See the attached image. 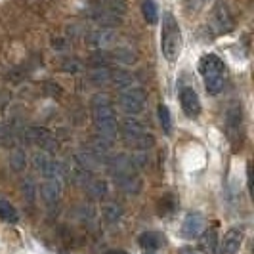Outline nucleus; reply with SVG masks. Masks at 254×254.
<instances>
[{
	"instance_id": "1",
	"label": "nucleus",
	"mask_w": 254,
	"mask_h": 254,
	"mask_svg": "<svg viewBox=\"0 0 254 254\" xmlns=\"http://www.w3.org/2000/svg\"><path fill=\"white\" fill-rule=\"evenodd\" d=\"M92 119H94V127L102 134V138L113 140L117 136V115L107 96L98 94L92 98Z\"/></svg>"
},
{
	"instance_id": "2",
	"label": "nucleus",
	"mask_w": 254,
	"mask_h": 254,
	"mask_svg": "<svg viewBox=\"0 0 254 254\" xmlns=\"http://www.w3.org/2000/svg\"><path fill=\"white\" fill-rule=\"evenodd\" d=\"M199 73L203 75L204 88L210 96L220 94L226 80V65L216 54H204L199 62Z\"/></svg>"
},
{
	"instance_id": "3",
	"label": "nucleus",
	"mask_w": 254,
	"mask_h": 254,
	"mask_svg": "<svg viewBox=\"0 0 254 254\" xmlns=\"http://www.w3.org/2000/svg\"><path fill=\"white\" fill-rule=\"evenodd\" d=\"M111 174L113 180L119 184V188L127 193H138L141 188V180L138 176V170L134 168V163L125 157V155H119L111 163Z\"/></svg>"
},
{
	"instance_id": "4",
	"label": "nucleus",
	"mask_w": 254,
	"mask_h": 254,
	"mask_svg": "<svg viewBox=\"0 0 254 254\" xmlns=\"http://www.w3.org/2000/svg\"><path fill=\"white\" fill-rule=\"evenodd\" d=\"M161 50L166 62H176L182 50V35H180L178 21L172 13H165L163 17V31H161Z\"/></svg>"
},
{
	"instance_id": "5",
	"label": "nucleus",
	"mask_w": 254,
	"mask_h": 254,
	"mask_svg": "<svg viewBox=\"0 0 254 254\" xmlns=\"http://www.w3.org/2000/svg\"><path fill=\"white\" fill-rule=\"evenodd\" d=\"M121 132H123V136H125V141H127L128 147L145 151L147 147H151L153 143H155L151 132L143 127L140 121H136V119H132V117H128V119L123 121Z\"/></svg>"
},
{
	"instance_id": "6",
	"label": "nucleus",
	"mask_w": 254,
	"mask_h": 254,
	"mask_svg": "<svg viewBox=\"0 0 254 254\" xmlns=\"http://www.w3.org/2000/svg\"><path fill=\"white\" fill-rule=\"evenodd\" d=\"M145 102H147V96L140 86H127L119 92V105L130 117L140 115L145 109Z\"/></svg>"
},
{
	"instance_id": "7",
	"label": "nucleus",
	"mask_w": 254,
	"mask_h": 254,
	"mask_svg": "<svg viewBox=\"0 0 254 254\" xmlns=\"http://www.w3.org/2000/svg\"><path fill=\"white\" fill-rule=\"evenodd\" d=\"M224 127H226V134H228L231 145L237 147L243 138V111L239 103L228 105V109L224 113Z\"/></svg>"
},
{
	"instance_id": "8",
	"label": "nucleus",
	"mask_w": 254,
	"mask_h": 254,
	"mask_svg": "<svg viewBox=\"0 0 254 254\" xmlns=\"http://www.w3.org/2000/svg\"><path fill=\"white\" fill-rule=\"evenodd\" d=\"M245 239V229L241 226L229 228L224 235V239L220 241V253L218 254H237Z\"/></svg>"
},
{
	"instance_id": "9",
	"label": "nucleus",
	"mask_w": 254,
	"mask_h": 254,
	"mask_svg": "<svg viewBox=\"0 0 254 254\" xmlns=\"http://www.w3.org/2000/svg\"><path fill=\"white\" fill-rule=\"evenodd\" d=\"M204 226H206V220H204L203 212H197V210L190 212L182 222V235L186 239H195V237H199L203 233Z\"/></svg>"
},
{
	"instance_id": "10",
	"label": "nucleus",
	"mask_w": 254,
	"mask_h": 254,
	"mask_svg": "<svg viewBox=\"0 0 254 254\" xmlns=\"http://www.w3.org/2000/svg\"><path fill=\"white\" fill-rule=\"evenodd\" d=\"M180 105H182V111L186 113V117L195 119L201 113V100H199V94L191 86H186L180 92Z\"/></svg>"
},
{
	"instance_id": "11",
	"label": "nucleus",
	"mask_w": 254,
	"mask_h": 254,
	"mask_svg": "<svg viewBox=\"0 0 254 254\" xmlns=\"http://www.w3.org/2000/svg\"><path fill=\"white\" fill-rule=\"evenodd\" d=\"M60 193H62V180L60 178H44L42 186H40V195H42V201L52 206V204L58 203L60 199Z\"/></svg>"
},
{
	"instance_id": "12",
	"label": "nucleus",
	"mask_w": 254,
	"mask_h": 254,
	"mask_svg": "<svg viewBox=\"0 0 254 254\" xmlns=\"http://www.w3.org/2000/svg\"><path fill=\"white\" fill-rule=\"evenodd\" d=\"M212 21H214V27H216L218 33H229L233 29V17L229 13L228 6L226 4H218L212 12Z\"/></svg>"
},
{
	"instance_id": "13",
	"label": "nucleus",
	"mask_w": 254,
	"mask_h": 254,
	"mask_svg": "<svg viewBox=\"0 0 254 254\" xmlns=\"http://www.w3.org/2000/svg\"><path fill=\"white\" fill-rule=\"evenodd\" d=\"M35 165L37 170L44 178H60V168L56 165V161L48 157L46 153H37L35 155Z\"/></svg>"
},
{
	"instance_id": "14",
	"label": "nucleus",
	"mask_w": 254,
	"mask_h": 254,
	"mask_svg": "<svg viewBox=\"0 0 254 254\" xmlns=\"http://www.w3.org/2000/svg\"><path fill=\"white\" fill-rule=\"evenodd\" d=\"M138 243L141 245L143 251H149V253H155L159 249H163L166 245V237L161 233V231H143L140 235Z\"/></svg>"
},
{
	"instance_id": "15",
	"label": "nucleus",
	"mask_w": 254,
	"mask_h": 254,
	"mask_svg": "<svg viewBox=\"0 0 254 254\" xmlns=\"http://www.w3.org/2000/svg\"><path fill=\"white\" fill-rule=\"evenodd\" d=\"M29 132L33 134L31 140L35 141L42 151H54L56 149V140H54V136L48 130H44V128H31Z\"/></svg>"
},
{
	"instance_id": "16",
	"label": "nucleus",
	"mask_w": 254,
	"mask_h": 254,
	"mask_svg": "<svg viewBox=\"0 0 254 254\" xmlns=\"http://www.w3.org/2000/svg\"><path fill=\"white\" fill-rule=\"evenodd\" d=\"M178 206H180L178 199H176L172 193H166V195H163V197L159 199V203H157V212H159V216L168 218L178 210Z\"/></svg>"
},
{
	"instance_id": "17",
	"label": "nucleus",
	"mask_w": 254,
	"mask_h": 254,
	"mask_svg": "<svg viewBox=\"0 0 254 254\" xmlns=\"http://www.w3.org/2000/svg\"><path fill=\"white\" fill-rule=\"evenodd\" d=\"M199 237H201V249H203L204 253H208V254L216 253V249H218V233H216V228L203 229V233H201Z\"/></svg>"
},
{
	"instance_id": "18",
	"label": "nucleus",
	"mask_w": 254,
	"mask_h": 254,
	"mask_svg": "<svg viewBox=\"0 0 254 254\" xmlns=\"http://www.w3.org/2000/svg\"><path fill=\"white\" fill-rule=\"evenodd\" d=\"M115 35L109 31V29H98V31H94L92 35H90V42L94 44V46H98V48H103V46H109L111 42H113Z\"/></svg>"
},
{
	"instance_id": "19",
	"label": "nucleus",
	"mask_w": 254,
	"mask_h": 254,
	"mask_svg": "<svg viewBox=\"0 0 254 254\" xmlns=\"http://www.w3.org/2000/svg\"><path fill=\"white\" fill-rule=\"evenodd\" d=\"M0 220L8 222V224H17L19 222V212L10 201H0Z\"/></svg>"
},
{
	"instance_id": "20",
	"label": "nucleus",
	"mask_w": 254,
	"mask_h": 254,
	"mask_svg": "<svg viewBox=\"0 0 254 254\" xmlns=\"http://www.w3.org/2000/svg\"><path fill=\"white\" fill-rule=\"evenodd\" d=\"M141 12H143V17L149 25H155L159 21V8L155 4V0H143L141 4Z\"/></svg>"
},
{
	"instance_id": "21",
	"label": "nucleus",
	"mask_w": 254,
	"mask_h": 254,
	"mask_svg": "<svg viewBox=\"0 0 254 254\" xmlns=\"http://www.w3.org/2000/svg\"><path fill=\"white\" fill-rule=\"evenodd\" d=\"M159 121H161V127H163V132L165 134H170L172 132V117H170V111L165 103L159 105Z\"/></svg>"
},
{
	"instance_id": "22",
	"label": "nucleus",
	"mask_w": 254,
	"mask_h": 254,
	"mask_svg": "<svg viewBox=\"0 0 254 254\" xmlns=\"http://www.w3.org/2000/svg\"><path fill=\"white\" fill-rule=\"evenodd\" d=\"M90 191L96 197H102V195H105V184L103 182H94V188H90Z\"/></svg>"
},
{
	"instance_id": "23",
	"label": "nucleus",
	"mask_w": 254,
	"mask_h": 254,
	"mask_svg": "<svg viewBox=\"0 0 254 254\" xmlns=\"http://www.w3.org/2000/svg\"><path fill=\"white\" fill-rule=\"evenodd\" d=\"M180 254H201V253H197V251H193V249H190V247H184V249L180 251Z\"/></svg>"
},
{
	"instance_id": "24",
	"label": "nucleus",
	"mask_w": 254,
	"mask_h": 254,
	"mask_svg": "<svg viewBox=\"0 0 254 254\" xmlns=\"http://www.w3.org/2000/svg\"><path fill=\"white\" fill-rule=\"evenodd\" d=\"M105 254H128L127 251H123V249H111V251H107Z\"/></svg>"
},
{
	"instance_id": "25",
	"label": "nucleus",
	"mask_w": 254,
	"mask_h": 254,
	"mask_svg": "<svg viewBox=\"0 0 254 254\" xmlns=\"http://www.w3.org/2000/svg\"><path fill=\"white\" fill-rule=\"evenodd\" d=\"M145 254H153V253H149V251H145Z\"/></svg>"
}]
</instances>
